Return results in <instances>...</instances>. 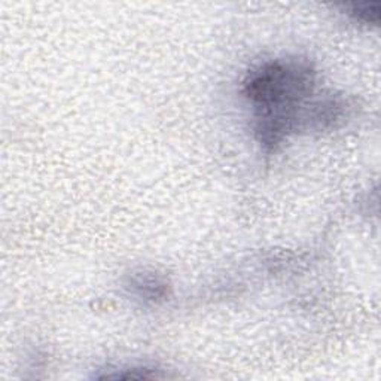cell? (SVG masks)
Listing matches in <instances>:
<instances>
[{
    "mask_svg": "<svg viewBox=\"0 0 381 381\" xmlns=\"http://www.w3.org/2000/svg\"><path fill=\"white\" fill-rule=\"evenodd\" d=\"M316 85V72L302 60H273L250 71L243 93L256 109L255 133L265 148L274 149L304 124Z\"/></svg>",
    "mask_w": 381,
    "mask_h": 381,
    "instance_id": "6da1fadb",
    "label": "cell"
},
{
    "mask_svg": "<svg viewBox=\"0 0 381 381\" xmlns=\"http://www.w3.org/2000/svg\"><path fill=\"white\" fill-rule=\"evenodd\" d=\"M133 289L145 299H157L166 293V283L155 279V277H137L133 280Z\"/></svg>",
    "mask_w": 381,
    "mask_h": 381,
    "instance_id": "7a4b0ae2",
    "label": "cell"
},
{
    "mask_svg": "<svg viewBox=\"0 0 381 381\" xmlns=\"http://www.w3.org/2000/svg\"><path fill=\"white\" fill-rule=\"evenodd\" d=\"M380 3H358V5H349L347 10L349 14L356 21L365 23V24H378L380 12H378Z\"/></svg>",
    "mask_w": 381,
    "mask_h": 381,
    "instance_id": "3957f363",
    "label": "cell"
}]
</instances>
